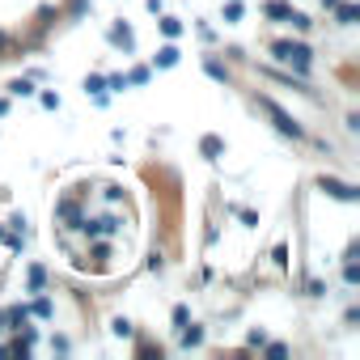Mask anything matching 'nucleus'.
Listing matches in <instances>:
<instances>
[{
  "label": "nucleus",
  "mask_w": 360,
  "mask_h": 360,
  "mask_svg": "<svg viewBox=\"0 0 360 360\" xmlns=\"http://www.w3.org/2000/svg\"><path fill=\"white\" fill-rule=\"evenodd\" d=\"M259 106H263V110H267V115L276 119V127H280L284 136H301V123H297V119H288V115H284V110H280V106H276L271 98H259Z\"/></svg>",
  "instance_id": "1"
},
{
  "label": "nucleus",
  "mask_w": 360,
  "mask_h": 360,
  "mask_svg": "<svg viewBox=\"0 0 360 360\" xmlns=\"http://www.w3.org/2000/svg\"><path fill=\"white\" fill-rule=\"evenodd\" d=\"M280 60H288V64H297V68H305L309 64V47H301V43H276L271 47Z\"/></svg>",
  "instance_id": "2"
},
{
  "label": "nucleus",
  "mask_w": 360,
  "mask_h": 360,
  "mask_svg": "<svg viewBox=\"0 0 360 360\" xmlns=\"http://www.w3.org/2000/svg\"><path fill=\"white\" fill-rule=\"evenodd\" d=\"M318 187H322L326 195H335V200H356V187L339 183V178H318Z\"/></svg>",
  "instance_id": "3"
},
{
  "label": "nucleus",
  "mask_w": 360,
  "mask_h": 360,
  "mask_svg": "<svg viewBox=\"0 0 360 360\" xmlns=\"http://www.w3.org/2000/svg\"><path fill=\"white\" fill-rule=\"evenodd\" d=\"M157 64H161V68H174V64H178V47H161V51H157Z\"/></svg>",
  "instance_id": "4"
},
{
  "label": "nucleus",
  "mask_w": 360,
  "mask_h": 360,
  "mask_svg": "<svg viewBox=\"0 0 360 360\" xmlns=\"http://www.w3.org/2000/svg\"><path fill=\"white\" fill-rule=\"evenodd\" d=\"M335 9H339V22H343V26H352V22H356V13H360L356 5H335Z\"/></svg>",
  "instance_id": "5"
},
{
  "label": "nucleus",
  "mask_w": 360,
  "mask_h": 360,
  "mask_svg": "<svg viewBox=\"0 0 360 360\" xmlns=\"http://www.w3.org/2000/svg\"><path fill=\"white\" fill-rule=\"evenodd\" d=\"M292 9L284 5V0H271V5H267V18H288Z\"/></svg>",
  "instance_id": "6"
},
{
  "label": "nucleus",
  "mask_w": 360,
  "mask_h": 360,
  "mask_svg": "<svg viewBox=\"0 0 360 360\" xmlns=\"http://www.w3.org/2000/svg\"><path fill=\"white\" fill-rule=\"evenodd\" d=\"M204 153L217 157V153H221V140H217V136H204Z\"/></svg>",
  "instance_id": "7"
},
{
  "label": "nucleus",
  "mask_w": 360,
  "mask_h": 360,
  "mask_svg": "<svg viewBox=\"0 0 360 360\" xmlns=\"http://www.w3.org/2000/svg\"><path fill=\"white\" fill-rule=\"evenodd\" d=\"M161 30H165V34H169V39H174V34H178V30H183V26H178V22H174V18H165V22H161Z\"/></svg>",
  "instance_id": "8"
},
{
  "label": "nucleus",
  "mask_w": 360,
  "mask_h": 360,
  "mask_svg": "<svg viewBox=\"0 0 360 360\" xmlns=\"http://www.w3.org/2000/svg\"><path fill=\"white\" fill-rule=\"evenodd\" d=\"M115 335H131V322L127 318H115Z\"/></svg>",
  "instance_id": "9"
},
{
  "label": "nucleus",
  "mask_w": 360,
  "mask_h": 360,
  "mask_svg": "<svg viewBox=\"0 0 360 360\" xmlns=\"http://www.w3.org/2000/svg\"><path fill=\"white\" fill-rule=\"evenodd\" d=\"M200 339H204V330H183V343H187V347H191V343H200Z\"/></svg>",
  "instance_id": "10"
},
{
  "label": "nucleus",
  "mask_w": 360,
  "mask_h": 360,
  "mask_svg": "<svg viewBox=\"0 0 360 360\" xmlns=\"http://www.w3.org/2000/svg\"><path fill=\"white\" fill-rule=\"evenodd\" d=\"M322 5H330V9H335V5H339V0H322Z\"/></svg>",
  "instance_id": "11"
}]
</instances>
